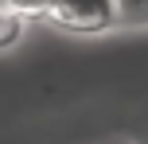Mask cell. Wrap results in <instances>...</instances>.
Masks as SVG:
<instances>
[{
	"label": "cell",
	"mask_w": 148,
	"mask_h": 144,
	"mask_svg": "<svg viewBox=\"0 0 148 144\" xmlns=\"http://www.w3.org/2000/svg\"><path fill=\"white\" fill-rule=\"evenodd\" d=\"M47 20L74 31H101L113 20H121V0H59L47 12Z\"/></svg>",
	"instance_id": "6da1fadb"
},
{
	"label": "cell",
	"mask_w": 148,
	"mask_h": 144,
	"mask_svg": "<svg viewBox=\"0 0 148 144\" xmlns=\"http://www.w3.org/2000/svg\"><path fill=\"white\" fill-rule=\"evenodd\" d=\"M125 12H148V0H121V16Z\"/></svg>",
	"instance_id": "7a4b0ae2"
},
{
	"label": "cell",
	"mask_w": 148,
	"mask_h": 144,
	"mask_svg": "<svg viewBox=\"0 0 148 144\" xmlns=\"http://www.w3.org/2000/svg\"><path fill=\"white\" fill-rule=\"evenodd\" d=\"M23 4L27 0H4V8H16V12H23Z\"/></svg>",
	"instance_id": "3957f363"
}]
</instances>
